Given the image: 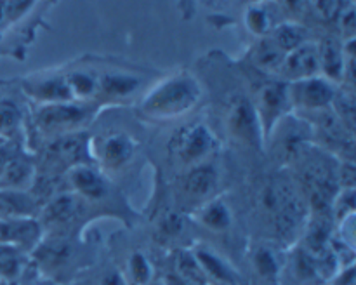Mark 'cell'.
<instances>
[{"instance_id": "cell-1", "label": "cell", "mask_w": 356, "mask_h": 285, "mask_svg": "<svg viewBox=\"0 0 356 285\" xmlns=\"http://www.w3.org/2000/svg\"><path fill=\"white\" fill-rule=\"evenodd\" d=\"M204 90L197 76L177 72L160 80L139 101V117L148 122H170L184 117L198 106Z\"/></svg>"}, {"instance_id": "cell-2", "label": "cell", "mask_w": 356, "mask_h": 285, "mask_svg": "<svg viewBox=\"0 0 356 285\" xmlns=\"http://www.w3.org/2000/svg\"><path fill=\"white\" fill-rule=\"evenodd\" d=\"M97 111H99V103H87V101L38 104L33 115L35 131L47 141L86 131L87 125L96 118Z\"/></svg>"}, {"instance_id": "cell-3", "label": "cell", "mask_w": 356, "mask_h": 285, "mask_svg": "<svg viewBox=\"0 0 356 285\" xmlns=\"http://www.w3.org/2000/svg\"><path fill=\"white\" fill-rule=\"evenodd\" d=\"M218 148L219 139L204 122L181 125L167 145L170 160L184 169L209 162Z\"/></svg>"}, {"instance_id": "cell-4", "label": "cell", "mask_w": 356, "mask_h": 285, "mask_svg": "<svg viewBox=\"0 0 356 285\" xmlns=\"http://www.w3.org/2000/svg\"><path fill=\"white\" fill-rule=\"evenodd\" d=\"M90 141H92V136L87 134V131L73 132V134L51 139L45 145L44 155H42V167L37 169V172L65 176L68 170L75 169V167L90 165V163H94L92 153H90Z\"/></svg>"}, {"instance_id": "cell-5", "label": "cell", "mask_w": 356, "mask_h": 285, "mask_svg": "<svg viewBox=\"0 0 356 285\" xmlns=\"http://www.w3.org/2000/svg\"><path fill=\"white\" fill-rule=\"evenodd\" d=\"M315 145L313 127L305 117L296 111L285 115L268 138L266 146H271L275 156L284 165H296L299 158Z\"/></svg>"}, {"instance_id": "cell-6", "label": "cell", "mask_w": 356, "mask_h": 285, "mask_svg": "<svg viewBox=\"0 0 356 285\" xmlns=\"http://www.w3.org/2000/svg\"><path fill=\"white\" fill-rule=\"evenodd\" d=\"M226 131L229 138L240 146L250 149H263L264 134L252 99L247 94H235L226 110Z\"/></svg>"}, {"instance_id": "cell-7", "label": "cell", "mask_w": 356, "mask_h": 285, "mask_svg": "<svg viewBox=\"0 0 356 285\" xmlns=\"http://www.w3.org/2000/svg\"><path fill=\"white\" fill-rule=\"evenodd\" d=\"M254 108L259 117L261 129L264 134V145L270 138L271 131L275 125L292 111L291 96H289V83L280 80L278 76H270L268 80H263L256 87L254 94L250 96Z\"/></svg>"}, {"instance_id": "cell-8", "label": "cell", "mask_w": 356, "mask_h": 285, "mask_svg": "<svg viewBox=\"0 0 356 285\" xmlns=\"http://www.w3.org/2000/svg\"><path fill=\"white\" fill-rule=\"evenodd\" d=\"M138 152V142L131 134L122 131L108 132L103 138H92L90 153L99 170L104 174H113L127 167L134 160Z\"/></svg>"}, {"instance_id": "cell-9", "label": "cell", "mask_w": 356, "mask_h": 285, "mask_svg": "<svg viewBox=\"0 0 356 285\" xmlns=\"http://www.w3.org/2000/svg\"><path fill=\"white\" fill-rule=\"evenodd\" d=\"M337 89H339L337 83L330 82L329 79L322 75L289 82L292 111L299 115H312L316 111L327 110V108L332 106Z\"/></svg>"}, {"instance_id": "cell-10", "label": "cell", "mask_w": 356, "mask_h": 285, "mask_svg": "<svg viewBox=\"0 0 356 285\" xmlns=\"http://www.w3.org/2000/svg\"><path fill=\"white\" fill-rule=\"evenodd\" d=\"M219 172L211 162L200 163L186 169V174L179 181V198L184 205L195 209L218 197Z\"/></svg>"}, {"instance_id": "cell-11", "label": "cell", "mask_w": 356, "mask_h": 285, "mask_svg": "<svg viewBox=\"0 0 356 285\" xmlns=\"http://www.w3.org/2000/svg\"><path fill=\"white\" fill-rule=\"evenodd\" d=\"M44 238L38 218H9L0 219V243L16 247L24 254L33 252Z\"/></svg>"}, {"instance_id": "cell-12", "label": "cell", "mask_w": 356, "mask_h": 285, "mask_svg": "<svg viewBox=\"0 0 356 285\" xmlns=\"http://www.w3.org/2000/svg\"><path fill=\"white\" fill-rule=\"evenodd\" d=\"M191 252L197 257L202 271L209 284L212 285H247L245 277L235 268V264L229 263L225 256L216 252L214 249L207 245H197L191 249Z\"/></svg>"}, {"instance_id": "cell-13", "label": "cell", "mask_w": 356, "mask_h": 285, "mask_svg": "<svg viewBox=\"0 0 356 285\" xmlns=\"http://www.w3.org/2000/svg\"><path fill=\"white\" fill-rule=\"evenodd\" d=\"M65 176L68 181V190H72L86 202L103 200L110 191L106 174L97 169L94 163L75 167V169L68 170Z\"/></svg>"}, {"instance_id": "cell-14", "label": "cell", "mask_w": 356, "mask_h": 285, "mask_svg": "<svg viewBox=\"0 0 356 285\" xmlns=\"http://www.w3.org/2000/svg\"><path fill=\"white\" fill-rule=\"evenodd\" d=\"M315 75H320L318 44L315 42H306L294 51L287 52L284 65L278 72V79L287 83Z\"/></svg>"}, {"instance_id": "cell-15", "label": "cell", "mask_w": 356, "mask_h": 285, "mask_svg": "<svg viewBox=\"0 0 356 285\" xmlns=\"http://www.w3.org/2000/svg\"><path fill=\"white\" fill-rule=\"evenodd\" d=\"M249 257L254 273L261 280L271 285H280V275L285 256H280L277 247L271 245L270 242H257L250 247Z\"/></svg>"}, {"instance_id": "cell-16", "label": "cell", "mask_w": 356, "mask_h": 285, "mask_svg": "<svg viewBox=\"0 0 356 285\" xmlns=\"http://www.w3.org/2000/svg\"><path fill=\"white\" fill-rule=\"evenodd\" d=\"M24 92L38 104L75 101L72 92H70L65 75H49L35 80H26L24 82Z\"/></svg>"}, {"instance_id": "cell-17", "label": "cell", "mask_w": 356, "mask_h": 285, "mask_svg": "<svg viewBox=\"0 0 356 285\" xmlns=\"http://www.w3.org/2000/svg\"><path fill=\"white\" fill-rule=\"evenodd\" d=\"M282 21H285V16L275 0H257L250 3L245 10L247 30L257 38L268 37Z\"/></svg>"}, {"instance_id": "cell-18", "label": "cell", "mask_w": 356, "mask_h": 285, "mask_svg": "<svg viewBox=\"0 0 356 285\" xmlns=\"http://www.w3.org/2000/svg\"><path fill=\"white\" fill-rule=\"evenodd\" d=\"M143 80L139 76L131 75V73L124 72H111L104 73V75L97 76V99L110 101V103H117V101H124L131 97L132 94L138 92L141 87Z\"/></svg>"}, {"instance_id": "cell-19", "label": "cell", "mask_w": 356, "mask_h": 285, "mask_svg": "<svg viewBox=\"0 0 356 285\" xmlns=\"http://www.w3.org/2000/svg\"><path fill=\"white\" fill-rule=\"evenodd\" d=\"M195 221L214 233H226L233 226V211L222 197H214L195 209Z\"/></svg>"}, {"instance_id": "cell-20", "label": "cell", "mask_w": 356, "mask_h": 285, "mask_svg": "<svg viewBox=\"0 0 356 285\" xmlns=\"http://www.w3.org/2000/svg\"><path fill=\"white\" fill-rule=\"evenodd\" d=\"M320 75L329 79L330 82L339 86L344 76V65H346V52L344 42H339L334 37L323 38L318 44Z\"/></svg>"}, {"instance_id": "cell-21", "label": "cell", "mask_w": 356, "mask_h": 285, "mask_svg": "<svg viewBox=\"0 0 356 285\" xmlns=\"http://www.w3.org/2000/svg\"><path fill=\"white\" fill-rule=\"evenodd\" d=\"M285 52L270 37L257 38L249 51V61L254 68L266 76H278L285 61Z\"/></svg>"}, {"instance_id": "cell-22", "label": "cell", "mask_w": 356, "mask_h": 285, "mask_svg": "<svg viewBox=\"0 0 356 285\" xmlns=\"http://www.w3.org/2000/svg\"><path fill=\"white\" fill-rule=\"evenodd\" d=\"M35 176H37V163L23 152H17L0 176V188L30 190Z\"/></svg>"}, {"instance_id": "cell-23", "label": "cell", "mask_w": 356, "mask_h": 285, "mask_svg": "<svg viewBox=\"0 0 356 285\" xmlns=\"http://www.w3.org/2000/svg\"><path fill=\"white\" fill-rule=\"evenodd\" d=\"M38 204L28 190L0 188V219L37 218Z\"/></svg>"}, {"instance_id": "cell-24", "label": "cell", "mask_w": 356, "mask_h": 285, "mask_svg": "<svg viewBox=\"0 0 356 285\" xmlns=\"http://www.w3.org/2000/svg\"><path fill=\"white\" fill-rule=\"evenodd\" d=\"M268 37H270L271 40H273L275 44L285 52V54L294 51V49H298L299 45L309 42L308 30H306L305 24H301L299 21H289V19L282 21L278 26H275L273 31H271Z\"/></svg>"}, {"instance_id": "cell-25", "label": "cell", "mask_w": 356, "mask_h": 285, "mask_svg": "<svg viewBox=\"0 0 356 285\" xmlns=\"http://www.w3.org/2000/svg\"><path fill=\"white\" fill-rule=\"evenodd\" d=\"M66 82H68L70 92L75 101H87V103H96L97 96V75L87 72V70H75V72L66 73Z\"/></svg>"}, {"instance_id": "cell-26", "label": "cell", "mask_w": 356, "mask_h": 285, "mask_svg": "<svg viewBox=\"0 0 356 285\" xmlns=\"http://www.w3.org/2000/svg\"><path fill=\"white\" fill-rule=\"evenodd\" d=\"M174 273L179 275L184 282L190 285H209L200 264H198L195 254L190 250H179L176 256V270Z\"/></svg>"}, {"instance_id": "cell-27", "label": "cell", "mask_w": 356, "mask_h": 285, "mask_svg": "<svg viewBox=\"0 0 356 285\" xmlns=\"http://www.w3.org/2000/svg\"><path fill=\"white\" fill-rule=\"evenodd\" d=\"M24 256L23 250L0 243V278L16 280L24 268Z\"/></svg>"}, {"instance_id": "cell-28", "label": "cell", "mask_w": 356, "mask_h": 285, "mask_svg": "<svg viewBox=\"0 0 356 285\" xmlns=\"http://www.w3.org/2000/svg\"><path fill=\"white\" fill-rule=\"evenodd\" d=\"M21 127H23V115L19 108L10 101H0V138L10 141Z\"/></svg>"}, {"instance_id": "cell-29", "label": "cell", "mask_w": 356, "mask_h": 285, "mask_svg": "<svg viewBox=\"0 0 356 285\" xmlns=\"http://www.w3.org/2000/svg\"><path fill=\"white\" fill-rule=\"evenodd\" d=\"M129 275L132 285H148L153 282V268L148 257L141 252H134L129 257Z\"/></svg>"}, {"instance_id": "cell-30", "label": "cell", "mask_w": 356, "mask_h": 285, "mask_svg": "<svg viewBox=\"0 0 356 285\" xmlns=\"http://www.w3.org/2000/svg\"><path fill=\"white\" fill-rule=\"evenodd\" d=\"M337 24H339L341 33L346 37V40L355 38V6L353 2H344V6L341 7L339 14L336 17Z\"/></svg>"}, {"instance_id": "cell-31", "label": "cell", "mask_w": 356, "mask_h": 285, "mask_svg": "<svg viewBox=\"0 0 356 285\" xmlns=\"http://www.w3.org/2000/svg\"><path fill=\"white\" fill-rule=\"evenodd\" d=\"M344 0H313V10L323 21H336Z\"/></svg>"}, {"instance_id": "cell-32", "label": "cell", "mask_w": 356, "mask_h": 285, "mask_svg": "<svg viewBox=\"0 0 356 285\" xmlns=\"http://www.w3.org/2000/svg\"><path fill=\"white\" fill-rule=\"evenodd\" d=\"M280 7L282 14L289 21H299V17L308 9L309 0H275Z\"/></svg>"}, {"instance_id": "cell-33", "label": "cell", "mask_w": 356, "mask_h": 285, "mask_svg": "<svg viewBox=\"0 0 356 285\" xmlns=\"http://www.w3.org/2000/svg\"><path fill=\"white\" fill-rule=\"evenodd\" d=\"M17 152H19V149L13 145V141H6L0 145V176H2V172L6 170V167H7V163L10 162V158H13Z\"/></svg>"}, {"instance_id": "cell-34", "label": "cell", "mask_w": 356, "mask_h": 285, "mask_svg": "<svg viewBox=\"0 0 356 285\" xmlns=\"http://www.w3.org/2000/svg\"><path fill=\"white\" fill-rule=\"evenodd\" d=\"M6 141H9V139H3V138H0V145H2V142H6Z\"/></svg>"}, {"instance_id": "cell-35", "label": "cell", "mask_w": 356, "mask_h": 285, "mask_svg": "<svg viewBox=\"0 0 356 285\" xmlns=\"http://www.w3.org/2000/svg\"><path fill=\"white\" fill-rule=\"evenodd\" d=\"M320 285H327V284H320Z\"/></svg>"}, {"instance_id": "cell-36", "label": "cell", "mask_w": 356, "mask_h": 285, "mask_svg": "<svg viewBox=\"0 0 356 285\" xmlns=\"http://www.w3.org/2000/svg\"><path fill=\"white\" fill-rule=\"evenodd\" d=\"M254 2H257V0H254Z\"/></svg>"}, {"instance_id": "cell-37", "label": "cell", "mask_w": 356, "mask_h": 285, "mask_svg": "<svg viewBox=\"0 0 356 285\" xmlns=\"http://www.w3.org/2000/svg\"><path fill=\"white\" fill-rule=\"evenodd\" d=\"M209 285H212V284H209Z\"/></svg>"}]
</instances>
